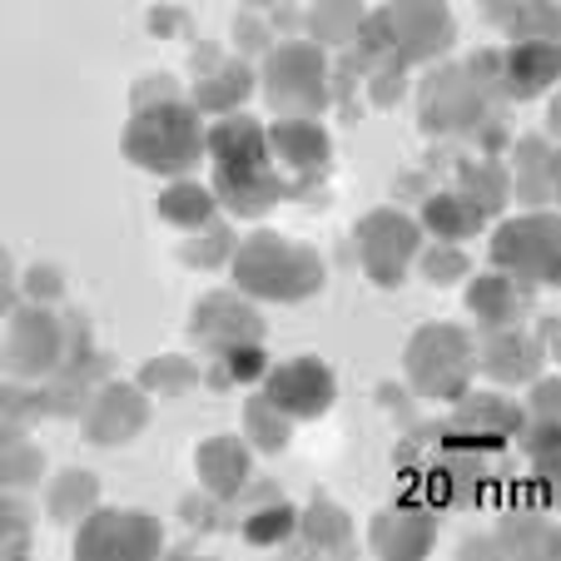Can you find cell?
Here are the masks:
<instances>
[{
    "instance_id": "4dcf8cb0",
    "label": "cell",
    "mask_w": 561,
    "mask_h": 561,
    "mask_svg": "<svg viewBox=\"0 0 561 561\" xmlns=\"http://www.w3.org/2000/svg\"><path fill=\"white\" fill-rule=\"evenodd\" d=\"M423 274L433 278V284H443V278H462L467 274V254L462 249H433V254L423 259Z\"/></svg>"
},
{
    "instance_id": "cb8c5ba5",
    "label": "cell",
    "mask_w": 561,
    "mask_h": 561,
    "mask_svg": "<svg viewBox=\"0 0 561 561\" xmlns=\"http://www.w3.org/2000/svg\"><path fill=\"white\" fill-rule=\"evenodd\" d=\"M244 427H249V443H259L264 453H278V447H288V417L278 413L268 398H254V403L244 408Z\"/></svg>"
},
{
    "instance_id": "7a4b0ae2",
    "label": "cell",
    "mask_w": 561,
    "mask_h": 561,
    "mask_svg": "<svg viewBox=\"0 0 561 561\" xmlns=\"http://www.w3.org/2000/svg\"><path fill=\"white\" fill-rule=\"evenodd\" d=\"M125 154L139 170L154 174H184L194 159L204 154V125L194 100H184L174 90V80H145L135 90V119L125 129Z\"/></svg>"
},
{
    "instance_id": "4fadbf2b",
    "label": "cell",
    "mask_w": 561,
    "mask_h": 561,
    "mask_svg": "<svg viewBox=\"0 0 561 561\" xmlns=\"http://www.w3.org/2000/svg\"><path fill=\"white\" fill-rule=\"evenodd\" d=\"M154 547H159V527L145 512H100V517H90V527L80 531V541H75L80 557H110V551L149 557Z\"/></svg>"
},
{
    "instance_id": "2e32d148",
    "label": "cell",
    "mask_w": 561,
    "mask_h": 561,
    "mask_svg": "<svg viewBox=\"0 0 561 561\" xmlns=\"http://www.w3.org/2000/svg\"><path fill=\"white\" fill-rule=\"evenodd\" d=\"M497 70H502V85H507L512 95L531 100L557 80V45L551 41H517L497 60Z\"/></svg>"
},
{
    "instance_id": "44dd1931",
    "label": "cell",
    "mask_w": 561,
    "mask_h": 561,
    "mask_svg": "<svg viewBox=\"0 0 561 561\" xmlns=\"http://www.w3.org/2000/svg\"><path fill=\"white\" fill-rule=\"evenodd\" d=\"M159 214H164V224H180V229H204L214 214V194L199 184H174L159 194Z\"/></svg>"
},
{
    "instance_id": "3957f363",
    "label": "cell",
    "mask_w": 561,
    "mask_h": 561,
    "mask_svg": "<svg viewBox=\"0 0 561 561\" xmlns=\"http://www.w3.org/2000/svg\"><path fill=\"white\" fill-rule=\"evenodd\" d=\"M233 274H239V288L259 298H308L318 284H323V259L313 249L294 244L284 233H254L239 254H233Z\"/></svg>"
},
{
    "instance_id": "8fae6325",
    "label": "cell",
    "mask_w": 561,
    "mask_h": 561,
    "mask_svg": "<svg viewBox=\"0 0 561 561\" xmlns=\"http://www.w3.org/2000/svg\"><path fill=\"white\" fill-rule=\"evenodd\" d=\"M488 115L482 105V85H472V70H437L423 90V125L433 135H453V129H477Z\"/></svg>"
},
{
    "instance_id": "d6a6232c",
    "label": "cell",
    "mask_w": 561,
    "mask_h": 561,
    "mask_svg": "<svg viewBox=\"0 0 561 561\" xmlns=\"http://www.w3.org/2000/svg\"><path fill=\"white\" fill-rule=\"evenodd\" d=\"M233 41H239V50H264V25L259 21H244V15H239V25H233Z\"/></svg>"
},
{
    "instance_id": "9c48e42d",
    "label": "cell",
    "mask_w": 561,
    "mask_h": 561,
    "mask_svg": "<svg viewBox=\"0 0 561 561\" xmlns=\"http://www.w3.org/2000/svg\"><path fill=\"white\" fill-rule=\"evenodd\" d=\"M0 363L15 378H45L50 368L65 363V329L41 308H25L11 318V333L0 339Z\"/></svg>"
},
{
    "instance_id": "d4e9b609",
    "label": "cell",
    "mask_w": 561,
    "mask_h": 561,
    "mask_svg": "<svg viewBox=\"0 0 561 561\" xmlns=\"http://www.w3.org/2000/svg\"><path fill=\"white\" fill-rule=\"evenodd\" d=\"M298 527L308 531V541L313 547H329V551H339V547H348V517H343L339 507H329V502H313V507L298 517Z\"/></svg>"
},
{
    "instance_id": "f546056e",
    "label": "cell",
    "mask_w": 561,
    "mask_h": 561,
    "mask_svg": "<svg viewBox=\"0 0 561 561\" xmlns=\"http://www.w3.org/2000/svg\"><path fill=\"white\" fill-rule=\"evenodd\" d=\"M35 472H41V457H35L31 447H21V437L5 443V453H0V477L15 482V488H25V482H35Z\"/></svg>"
},
{
    "instance_id": "836d02e7",
    "label": "cell",
    "mask_w": 561,
    "mask_h": 561,
    "mask_svg": "<svg viewBox=\"0 0 561 561\" xmlns=\"http://www.w3.org/2000/svg\"><path fill=\"white\" fill-rule=\"evenodd\" d=\"M184 25H190V21H184V11H159V15H149V31H164V35H170V31H184Z\"/></svg>"
},
{
    "instance_id": "ba28073f",
    "label": "cell",
    "mask_w": 561,
    "mask_h": 561,
    "mask_svg": "<svg viewBox=\"0 0 561 561\" xmlns=\"http://www.w3.org/2000/svg\"><path fill=\"white\" fill-rule=\"evenodd\" d=\"M382 21H388L392 50H398L403 65L433 60L437 50L453 45V15H447L443 0H388Z\"/></svg>"
},
{
    "instance_id": "603a6c76",
    "label": "cell",
    "mask_w": 561,
    "mask_h": 561,
    "mask_svg": "<svg viewBox=\"0 0 561 561\" xmlns=\"http://www.w3.org/2000/svg\"><path fill=\"white\" fill-rule=\"evenodd\" d=\"M264 368H268L264 348H259V343H239V348H224L219 353V368L209 373V382H214V388H229V382H254V378H264Z\"/></svg>"
},
{
    "instance_id": "52a82bcc",
    "label": "cell",
    "mask_w": 561,
    "mask_h": 561,
    "mask_svg": "<svg viewBox=\"0 0 561 561\" xmlns=\"http://www.w3.org/2000/svg\"><path fill=\"white\" fill-rule=\"evenodd\" d=\"M264 398L294 423V417L329 413L333 398H339V382L318 358H294L278 363V368H264Z\"/></svg>"
},
{
    "instance_id": "30bf717a",
    "label": "cell",
    "mask_w": 561,
    "mask_h": 561,
    "mask_svg": "<svg viewBox=\"0 0 561 561\" xmlns=\"http://www.w3.org/2000/svg\"><path fill=\"white\" fill-rule=\"evenodd\" d=\"M358 249H363V268L378 278L382 288H392L403 278L408 259L417 254V224H408L403 214H373V219L358 224Z\"/></svg>"
},
{
    "instance_id": "5b68a950",
    "label": "cell",
    "mask_w": 561,
    "mask_h": 561,
    "mask_svg": "<svg viewBox=\"0 0 561 561\" xmlns=\"http://www.w3.org/2000/svg\"><path fill=\"white\" fill-rule=\"evenodd\" d=\"M408 373L427 398H457L472 378V343L462 329H423L408 348Z\"/></svg>"
},
{
    "instance_id": "7c38bea8",
    "label": "cell",
    "mask_w": 561,
    "mask_h": 561,
    "mask_svg": "<svg viewBox=\"0 0 561 561\" xmlns=\"http://www.w3.org/2000/svg\"><path fill=\"white\" fill-rule=\"evenodd\" d=\"M194 339L209 353L239 348V343H259L264 339V318L233 294H209L199 308H194Z\"/></svg>"
},
{
    "instance_id": "277c9868",
    "label": "cell",
    "mask_w": 561,
    "mask_h": 561,
    "mask_svg": "<svg viewBox=\"0 0 561 561\" xmlns=\"http://www.w3.org/2000/svg\"><path fill=\"white\" fill-rule=\"evenodd\" d=\"M323 75H329V60H323L318 45L288 41L284 50L268 55L264 90H268V100H274V110H288V115H313V110H323V100H329Z\"/></svg>"
},
{
    "instance_id": "83f0119b",
    "label": "cell",
    "mask_w": 561,
    "mask_h": 561,
    "mask_svg": "<svg viewBox=\"0 0 561 561\" xmlns=\"http://www.w3.org/2000/svg\"><path fill=\"white\" fill-rule=\"evenodd\" d=\"M90 502H95V477L90 472H65L60 482H55V492H50V512L60 522H75Z\"/></svg>"
},
{
    "instance_id": "6da1fadb",
    "label": "cell",
    "mask_w": 561,
    "mask_h": 561,
    "mask_svg": "<svg viewBox=\"0 0 561 561\" xmlns=\"http://www.w3.org/2000/svg\"><path fill=\"white\" fill-rule=\"evenodd\" d=\"M204 145L214 154V204H224L229 214L259 219L288 194V180L268 159V135L259 129V119L233 110L204 135Z\"/></svg>"
},
{
    "instance_id": "8992f818",
    "label": "cell",
    "mask_w": 561,
    "mask_h": 561,
    "mask_svg": "<svg viewBox=\"0 0 561 561\" xmlns=\"http://www.w3.org/2000/svg\"><path fill=\"white\" fill-rule=\"evenodd\" d=\"M492 264L507 268L517 284L547 288L557 278V224L547 214H531V219H517L507 229H497L492 239Z\"/></svg>"
},
{
    "instance_id": "5bb4252c",
    "label": "cell",
    "mask_w": 561,
    "mask_h": 561,
    "mask_svg": "<svg viewBox=\"0 0 561 561\" xmlns=\"http://www.w3.org/2000/svg\"><path fill=\"white\" fill-rule=\"evenodd\" d=\"M268 145H274L278 159H284V170L294 174L288 190H308L318 174L329 170V135H323V125H313L308 115H294L288 125H274Z\"/></svg>"
},
{
    "instance_id": "e0dca14e",
    "label": "cell",
    "mask_w": 561,
    "mask_h": 561,
    "mask_svg": "<svg viewBox=\"0 0 561 561\" xmlns=\"http://www.w3.org/2000/svg\"><path fill=\"white\" fill-rule=\"evenodd\" d=\"M199 477L204 488L214 497H233V492L249 488V453L244 443H233V437H209L199 447Z\"/></svg>"
},
{
    "instance_id": "e575fe53",
    "label": "cell",
    "mask_w": 561,
    "mask_h": 561,
    "mask_svg": "<svg viewBox=\"0 0 561 561\" xmlns=\"http://www.w3.org/2000/svg\"><path fill=\"white\" fill-rule=\"evenodd\" d=\"M249 5H274V0H249Z\"/></svg>"
},
{
    "instance_id": "ac0fdd59",
    "label": "cell",
    "mask_w": 561,
    "mask_h": 561,
    "mask_svg": "<svg viewBox=\"0 0 561 561\" xmlns=\"http://www.w3.org/2000/svg\"><path fill=\"white\" fill-rule=\"evenodd\" d=\"M249 90H254V75H249V65L239 60H214L209 70H199V90H194V110H224V115H233V110L249 100Z\"/></svg>"
},
{
    "instance_id": "4316f807",
    "label": "cell",
    "mask_w": 561,
    "mask_h": 561,
    "mask_svg": "<svg viewBox=\"0 0 561 561\" xmlns=\"http://www.w3.org/2000/svg\"><path fill=\"white\" fill-rule=\"evenodd\" d=\"M313 25L323 41H348L363 25V5L358 0H313Z\"/></svg>"
},
{
    "instance_id": "484cf974",
    "label": "cell",
    "mask_w": 561,
    "mask_h": 561,
    "mask_svg": "<svg viewBox=\"0 0 561 561\" xmlns=\"http://www.w3.org/2000/svg\"><path fill=\"white\" fill-rule=\"evenodd\" d=\"M298 527V512L288 507V502H268V507H259V512H249V522H244V537L254 541V547H274V541H284L288 531Z\"/></svg>"
},
{
    "instance_id": "9a60e30c",
    "label": "cell",
    "mask_w": 561,
    "mask_h": 561,
    "mask_svg": "<svg viewBox=\"0 0 561 561\" xmlns=\"http://www.w3.org/2000/svg\"><path fill=\"white\" fill-rule=\"evenodd\" d=\"M139 427H145V398H139V388H125V382H110L95 403L85 408V433L100 447L125 443Z\"/></svg>"
},
{
    "instance_id": "d6986e66",
    "label": "cell",
    "mask_w": 561,
    "mask_h": 561,
    "mask_svg": "<svg viewBox=\"0 0 561 561\" xmlns=\"http://www.w3.org/2000/svg\"><path fill=\"white\" fill-rule=\"evenodd\" d=\"M482 363H488V373H497V378L522 382V378H537L541 348L522 329H492L488 348H482Z\"/></svg>"
},
{
    "instance_id": "f1b7e54d",
    "label": "cell",
    "mask_w": 561,
    "mask_h": 561,
    "mask_svg": "<svg viewBox=\"0 0 561 561\" xmlns=\"http://www.w3.org/2000/svg\"><path fill=\"white\" fill-rule=\"evenodd\" d=\"M139 382H145V388H164L174 398V392H190L194 382H199V373H194V363H184V358H154Z\"/></svg>"
},
{
    "instance_id": "7402d4cb",
    "label": "cell",
    "mask_w": 561,
    "mask_h": 561,
    "mask_svg": "<svg viewBox=\"0 0 561 561\" xmlns=\"http://www.w3.org/2000/svg\"><path fill=\"white\" fill-rule=\"evenodd\" d=\"M482 219H488V214L477 209V204H467L462 194H433V199H427V224H433L443 239H462V233L482 229Z\"/></svg>"
},
{
    "instance_id": "ffe728a7",
    "label": "cell",
    "mask_w": 561,
    "mask_h": 561,
    "mask_svg": "<svg viewBox=\"0 0 561 561\" xmlns=\"http://www.w3.org/2000/svg\"><path fill=\"white\" fill-rule=\"evenodd\" d=\"M467 304L482 318V329H512V323H517V308H522V288L512 284V278L492 274V278H482V284H472Z\"/></svg>"
},
{
    "instance_id": "1f68e13d",
    "label": "cell",
    "mask_w": 561,
    "mask_h": 561,
    "mask_svg": "<svg viewBox=\"0 0 561 561\" xmlns=\"http://www.w3.org/2000/svg\"><path fill=\"white\" fill-rule=\"evenodd\" d=\"M25 294L31 298H60V274H55V268H31V274H25Z\"/></svg>"
}]
</instances>
